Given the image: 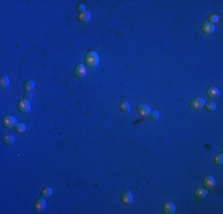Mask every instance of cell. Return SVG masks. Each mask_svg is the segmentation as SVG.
Segmentation results:
<instances>
[{"mask_svg":"<svg viewBox=\"0 0 223 214\" xmlns=\"http://www.w3.org/2000/svg\"><path fill=\"white\" fill-rule=\"evenodd\" d=\"M86 63H87V66L89 67V68H95V67H97V64H99V55H97L96 51L92 50V51H89L87 54V56H86Z\"/></svg>","mask_w":223,"mask_h":214,"instance_id":"1","label":"cell"},{"mask_svg":"<svg viewBox=\"0 0 223 214\" xmlns=\"http://www.w3.org/2000/svg\"><path fill=\"white\" fill-rule=\"evenodd\" d=\"M18 110H19L20 113H24V114L29 113L31 111V104H30V101L27 99L20 100L18 102Z\"/></svg>","mask_w":223,"mask_h":214,"instance_id":"2","label":"cell"},{"mask_svg":"<svg viewBox=\"0 0 223 214\" xmlns=\"http://www.w3.org/2000/svg\"><path fill=\"white\" fill-rule=\"evenodd\" d=\"M2 125H4L6 129H13L15 126H17L16 118L12 117V115H6V117H4V119H2Z\"/></svg>","mask_w":223,"mask_h":214,"instance_id":"3","label":"cell"},{"mask_svg":"<svg viewBox=\"0 0 223 214\" xmlns=\"http://www.w3.org/2000/svg\"><path fill=\"white\" fill-rule=\"evenodd\" d=\"M204 105H205V100L202 99V98H195L189 102V106L192 110H199V108L204 107Z\"/></svg>","mask_w":223,"mask_h":214,"instance_id":"4","label":"cell"},{"mask_svg":"<svg viewBox=\"0 0 223 214\" xmlns=\"http://www.w3.org/2000/svg\"><path fill=\"white\" fill-rule=\"evenodd\" d=\"M74 75L76 76V77H79V79H82V77H84L86 75H87V68L84 64H77V66L75 67V69H74Z\"/></svg>","mask_w":223,"mask_h":214,"instance_id":"5","label":"cell"},{"mask_svg":"<svg viewBox=\"0 0 223 214\" xmlns=\"http://www.w3.org/2000/svg\"><path fill=\"white\" fill-rule=\"evenodd\" d=\"M45 207H47L45 198L37 199V200L34 201V209H36L37 212H42L43 209H45Z\"/></svg>","mask_w":223,"mask_h":214,"instance_id":"6","label":"cell"},{"mask_svg":"<svg viewBox=\"0 0 223 214\" xmlns=\"http://www.w3.org/2000/svg\"><path fill=\"white\" fill-rule=\"evenodd\" d=\"M163 212L165 214H173L176 212V207L175 205L171 202V201H167L164 203L163 206Z\"/></svg>","mask_w":223,"mask_h":214,"instance_id":"7","label":"cell"},{"mask_svg":"<svg viewBox=\"0 0 223 214\" xmlns=\"http://www.w3.org/2000/svg\"><path fill=\"white\" fill-rule=\"evenodd\" d=\"M137 111L141 117H147V115L151 114V107L147 106V105H139Z\"/></svg>","mask_w":223,"mask_h":214,"instance_id":"8","label":"cell"},{"mask_svg":"<svg viewBox=\"0 0 223 214\" xmlns=\"http://www.w3.org/2000/svg\"><path fill=\"white\" fill-rule=\"evenodd\" d=\"M215 184H216V180H215L212 176H205V177L203 179V186H204L207 189L214 188Z\"/></svg>","mask_w":223,"mask_h":214,"instance_id":"9","label":"cell"},{"mask_svg":"<svg viewBox=\"0 0 223 214\" xmlns=\"http://www.w3.org/2000/svg\"><path fill=\"white\" fill-rule=\"evenodd\" d=\"M202 31L204 33H212L215 31V25L214 24H211V23H209V21H204L203 24H202Z\"/></svg>","mask_w":223,"mask_h":214,"instance_id":"10","label":"cell"},{"mask_svg":"<svg viewBox=\"0 0 223 214\" xmlns=\"http://www.w3.org/2000/svg\"><path fill=\"white\" fill-rule=\"evenodd\" d=\"M207 95L208 98L210 99H215V98H218L220 97V91L216 88V87H211L207 91Z\"/></svg>","mask_w":223,"mask_h":214,"instance_id":"11","label":"cell"},{"mask_svg":"<svg viewBox=\"0 0 223 214\" xmlns=\"http://www.w3.org/2000/svg\"><path fill=\"white\" fill-rule=\"evenodd\" d=\"M208 192L207 189H204V188H197L196 190H195V198L196 199H204L207 196Z\"/></svg>","mask_w":223,"mask_h":214,"instance_id":"12","label":"cell"},{"mask_svg":"<svg viewBox=\"0 0 223 214\" xmlns=\"http://www.w3.org/2000/svg\"><path fill=\"white\" fill-rule=\"evenodd\" d=\"M121 201L125 203V205H128L133 201V196H132V193L131 192H125L122 195H121Z\"/></svg>","mask_w":223,"mask_h":214,"instance_id":"13","label":"cell"},{"mask_svg":"<svg viewBox=\"0 0 223 214\" xmlns=\"http://www.w3.org/2000/svg\"><path fill=\"white\" fill-rule=\"evenodd\" d=\"M2 142H4L5 144H7V145H12V144H15L16 138H15L12 134H7V136H4Z\"/></svg>","mask_w":223,"mask_h":214,"instance_id":"14","label":"cell"},{"mask_svg":"<svg viewBox=\"0 0 223 214\" xmlns=\"http://www.w3.org/2000/svg\"><path fill=\"white\" fill-rule=\"evenodd\" d=\"M90 13L89 12H82V13H80L79 15V20L80 21H82V23H87V21H89L90 20Z\"/></svg>","mask_w":223,"mask_h":214,"instance_id":"15","label":"cell"},{"mask_svg":"<svg viewBox=\"0 0 223 214\" xmlns=\"http://www.w3.org/2000/svg\"><path fill=\"white\" fill-rule=\"evenodd\" d=\"M34 87H36V84H34V82L32 80H29V81H26V82L24 83L25 92H32L34 89Z\"/></svg>","mask_w":223,"mask_h":214,"instance_id":"16","label":"cell"},{"mask_svg":"<svg viewBox=\"0 0 223 214\" xmlns=\"http://www.w3.org/2000/svg\"><path fill=\"white\" fill-rule=\"evenodd\" d=\"M8 84H10V79H8V76H7V75L1 76V79H0V87H1V88H7Z\"/></svg>","mask_w":223,"mask_h":214,"instance_id":"17","label":"cell"},{"mask_svg":"<svg viewBox=\"0 0 223 214\" xmlns=\"http://www.w3.org/2000/svg\"><path fill=\"white\" fill-rule=\"evenodd\" d=\"M119 108H120V111H121V112H124V113H128V112H129V110H131L129 104L126 102V101H122V102L119 105Z\"/></svg>","mask_w":223,"mask_h":214,"instance_id":"18","label":"cell"},{"mask_svg":"<svg viewBox=\"0 0 223 214\" xmlns=\"http://www.w3.org/2000/svg\"><path fill=\"white\" fill-rule=\"evenodd\" d=\"M204 106H205V108H207L208 111H216V108H217L216 104H215V102H212V101H209V102H207Z\"/></svg>","mask_w":223,"mask_h":214,"instance_id":"19","label":"cell"},{"mask_svg":"<svg viewBox=\"0 0 223 214\" xmlns=\"http://www.w3.org/2000/svg\"><path fill=\"white\" fill-rule=\"evenodd\" d=\"M52 195V189L51 188H44L42 192V196L43 198H50Z\"/></svg>","mask_w":223,"mask_h":214,"instance_id":"20","label":"cell"},{"mask_svg":"<svg viewBox=\"0 0 223 214\" xmlns=\"http://www.w3.org/2000/svg\"><path fill=\"white\" fill-rule=\"evenodd\" d=\"M16 130L18 132H20V133H23V132L26 131V126H25V124H23V123H19V124H17Z\"/></svg>","mask_w":223,"mask_h":214,"instance_id":"21","label":"cell"},{"mask_svg":"<svg viewBox=\"0 0 223 214\" xmlns=\"http://www.w3.org/2000/svg\"><path fill=\"white\" fill-rule=\"evenodd\" d=\"M214 162H215V164L217 165H221L223 163V156L222 153H220V155H217V156H215V158H214Z\"/></svg>","mask_w":223,"mask_h":214,"instance_id":"22","label":"cell"},{"mask_svg":"<svg viewBox=\"0 0 223 214\" xmlns=\"http://www.w3.org/2000/svg\"><path fill=\"white\" fill-rule=\"evenodd\" d=\"M218 21H220V17L217 16V15H211V16L209 17V23L215 24V23H218Z\"/></svg>","mask_w":223,"mask_h":214,"instance_id":"23","label":"cell"},{"mask_svg":"<svg viewBox=\"0 0 223 214\" xmlns=\"http://www.w3.org/2000/svg\"><path fill=\"white\" fill-rule=\"evenodd\" d=\"M151 119H152V120H157V119H159V113H158V112H156V111H154V112H152V113H151Z\"/></svg>","mask_w":223,"mask_h":214,"instance_id":"24","label":"cell"},{"mask_svg":"<svg viewBox=\"0 0 223 214\" xmlns=\"http://www.w3.org/2000/svg\"><path fill=\"white\" fill-rule=\"evenodd\" d=\"M77 10L80 11V13H82V12H86V6H84L83 4H80V5L77 6Z\"/></svg>","mask_w":223,"mask_h":214,"instance_id":"25","label":"cell"},{"mask_svg":"<svg viewBox=\"0 0 223 214\" xmlns=\"http://www.w3.org/2000/svg\"><path fill=\"white\" fill-rule=\"evenodd\" d=\"M24 99H27V100L32 99V93H31V92H25V94H24Z\"/></svg>","mask_w":223,"mask_h":214,"instance_id":"26","label":"cell"}]
</instances>
